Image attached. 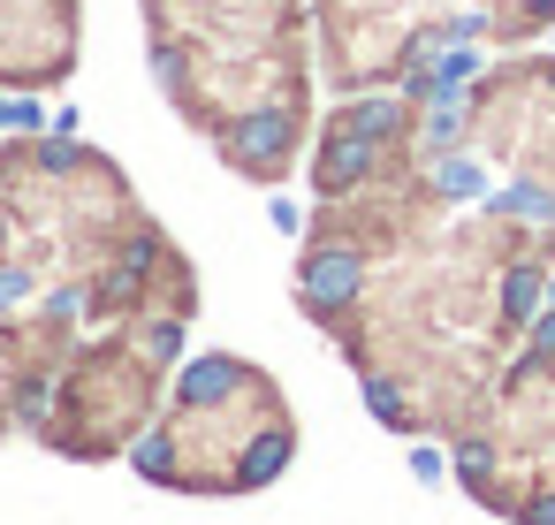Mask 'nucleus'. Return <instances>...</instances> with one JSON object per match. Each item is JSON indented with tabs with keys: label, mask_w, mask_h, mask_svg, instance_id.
Returning a JSON list of instances; mask_svg holds the SVG:
<instances>
[{
	"label": "nucleus",
	"mask_w": 555,
	"mask_h": 525,
	"mask_svg": "<svg viewBox=\"0 0 555 525\" xmlns=\"http://www.w3.org/2000/svg\"><path fill=\"white\" fill-rule=\"evenodd\" d=\"M297 290H305V305H312V312H343V305L358 297V252H335V244H327V252H312Z\"/></svg>",
	"instance_id": "obj_1"
},
{
	"label": "nucleus",
	"mask_w": 555,
	"mask_h": 525,
	"mask_svg": "<svg viewBox=\"0 0 555 525\" xmlns=\"http://www.w3.org/2000/svg\"><path fill=\"white\" fill-rule=\"evenodd\" d=\"M229 145H236V161H244V168H274V161L289 153V115H251Z\"/></svg>",
	"instance_id": "obj_2"
},
{
	"label": "nucleus",
	"mask_w": 555,
	"mask_h": 525,
	"mask_svg": "<svg viewBox=\"0 0 555 525\" xmlns=\"http://www.w3.org/2000/svg\"><path fill=\"white\" fill-rule=\"evenodd\" d=\"M540 297H547V274H540L532 259H517V267L502 274V312H509V320H532Z\"/></svg>",
	"instance_id": "obj_3"
},
{
	"label": "nucleus",
	"mask_w": 555,
	"mask_h": 525,
	"mask_svg": "<svg viewBox=\"0 0 555 525\" xmlns=\"http://www.w3.org/2000/svg\"><path fill=\"white\" fill-rule=\"evenodd\" d=\"M494 206H502V214H525V221H555V191H540V183H517V191H502Z\"/></svg>",
	"instance_id": "obj_4"
},
{
	"label": "nucleus",
	"mask_w": 555,
	"mask_h": 525,
	"mask_svg": "<svg viewBox=\"0 0 555 525\" xmlns=\"http://www.w3.org/2000/svg\"><path fill=\"white\" fill-rule=\"evenodd\" d=\"M434 191H449V199H472V191H479V168H472V161H441V168H434Z\"/></svg>",
	"instance_id": "obj_5"
},
{
	"label": "nucleus",
	"mask_w": 555,
	"mask_h": 525,
	"mask_svg": "<svg viewBox=\"0 0 555 525\" xmlns=\"http://www.w3.org/2000/svg\"><path fill=\"white\" fill-rule=\"evenodd\" d=\"M525 525H555V487H547V495H532V502H525Z\"/></svg>",
	"instance_id": "obj_6"
},
{
	"label": "nucleus",
	"mask_w": 555,
	"mask_h": 525,
	"mask_svg": "<svg viewBox=\"0 0 555 525\" xmlns=\"http://www.w3.org/2000/svg\"><path fill=\"white\" fill-rule=\"evenodd\" d=\"M532 24H555V0H525V31Z\"/></svg>",
	"instance_id": "obj_7"
},
{
	"label": "nucleus",
	"mask_w": 555,
	"mask_h": 525,
	"mask_svg": "<svg viewBox=\"0 0 555 525\" xmlns=\"http://www.w3.org/2000/svg\"><path fill=\"white\" fill-rule=\"evenodd\" d=\"M547 252H555V236H547Z\"/></svg>",
	"instance_id": "obj_8"
}]
</instances>
